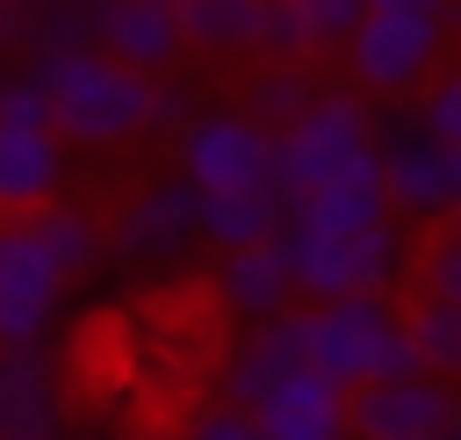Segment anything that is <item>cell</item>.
Returning a JSON list of instances; mask_svg holds the SVG:
<instances>
[{
    "mask_svg": "<svg viewBox=\"0 0 461 440\" xmlns=\"http://www.w3.org/2000/svg\"><path fill=\"white\" fill-rule=\"evenodd\" d=\"M43 101H50V137L65 151H122L151 123V79L122 72L108 50H50L29 58Z\"/></svg>",
    "mask_w": 461,
    "mask_h": 440,
    "instance_id": "cell-1",
    "label": "cell"
},
{
    "mask_svg": "<svg viewBox=\"0 0 461 440\" xmlns=\"http://www.w3.org/2000/svg\"><path fill=\"white\" fill-rule=\"evenodd\" d=\"M274 252L288 267V289L310 303H346V296H389L396 274L411 267V231L403 224H375V231H303L281 224Z\"/></svg>",
    "mask_w": 461,
    "mask_h": 440,
    "instance_id": "cell-2",
    "label": "cell"
},
{
    "mask_svg": "<svg viewBox=\"0 0 461 440\" xmlns=\"http://www.w3.org/2000/svg\"><path fill=\"white\" fill-rule=\"evenodd\" d=\"M367 108L353 87H317L281 130H274V159H267V188L281 195V209L310 202L317 188H331L339 173L367 166Z\"/></svg>",
    "mask_w": 461,
    "mask_h": 440,
    "instance_id": "cell-3",
    "label": "cell"
},
{
    "mask_svg": "<svg viewBox=\"0 0 461 440\" xmlns=\"http://www.w3.org/2000/svg\"><path fill=\"white\" fill-rule=\"evenodd\" d=\"M339 58L360 101H411L432 72H447V0L367 7L360 29L339 43Z\"/></svg>",
    "mask_w": 461,
    "mask_h": 440,
    "instance_id": "cell-4",
    "label": "cell"
},
{
    "mask_svg": "<svg viewBox=\"0 0 461 440\" xmlns=\"http://www.w3.org/2000/svg\"><path fill=\"white\" fill-rule=\"evenodd\" d=\"M367 151H375V180H382L389 216L432 231V224H447L461 209V144L425 137L411 101L367 108Z\"/></svg>",
    "mask_w": 461,
    "mask_h": 440,
    "instance_id": "cell-5",
    "label": "cell"
},
{
    "mask_svg": "<svg viewBox=\"0 0 461 440\" xmlns=\"http://www.w3.org/2000/svg\"><path fill=\"white\" fill-rule=\"evenodd\" d=\"M303 368L324 375L331 390H367V382H396L418 375L411 346L396 332V303L389 296H346V303H310V332H303Z\"/></svg>",
    "mask_w": 461,
    "mask_h": 440,
    "instance_id": "cell-6",
    "label": "cell"
},
{
    "mask_svg": "<svg viewBox=\"0 0 461 440\" xmlns=\"http://www.w3.org/2000/svg\"><path fill=\"white\" fill-rule=\"evenodd\" d=\"M180 144V180L194 195H230V188H267V159H274V130H259L238 108H194V123L173 137Z\"/></svg>",
    "mask_w": 461,
    "mask_h": 440,
    "instance_id": "cell-7",
    "label": "cell"
},
{
    "mask_svg": "<svg viewBox=\"0 0 461 440\" xmlns=\"http://www.w3.org/2000/svg\"><path fill=\"white\" fill-rule=\"evenodd\" d=\"M108 245H115V260H130V267H180V260L202 245V231H194V188H187L180 173L137 180V188L115 202V216H108Z\"/></svg>",
    "mask_w": 461,
    "mask_h": 440,
    "instance_id": "cell-8",
    "label": "cell"
},
{
    "mask_svg": "<svg viewBox=\"0 0 461 440\" xmlns=\"http://www.w3.org/2000/svg\"><path fill=\"white\" fill-rule=\"evenodd\" d=\"M65 303V274L36 252L29 224H0V346H43Z\"/></svg>",
    "mask_w": 461,
    "mask_h": 440,
    "instance_id": "cell-9",
    "label": "cell"
},
{
    "mask_svg": "<svg viewBox=\"0 0 461 440\" xmlns=\"http://www.w3.org/2000/svg\"><path fill=\"white\" fill-rule=\"evenodd\" d=\"M346 440H411V433H447L454 426V390L432 375H396L367 382L346 397Z\"/></svg>",
    "mask_w": 461,
    "mask_h": 440,
    "instance_id": "cell-10",
    "label": "cell"
},
{
    "mask_svg": "<svg viewBox=\"0 0 461 440\" xmlns=\"http://www.w3.org/2000/svg\"><path fill=\"white\" fill-rule=\"evenodd\" d=\"M303 332H310V310H281L267 325H252L245 339H230V361H223V382H216V404H238L252 411L274 382H288L303 368Z\"/></svg>",
    "mask_w": 461,
    "mask_h": 440,
    "instance_id": "cell-11",
    "label": "cell"
},
{
    "mask_svg": "<svg viewBox=\"0 0 461 440\" xmlns=\"http://www.w3.org/2000/svg\"><path fill=\"white\" fill-rule=\"evenodd\" d=\"M108 0H0V58L29 65L50 50H94Z\"/></svg>",
    "mask_w": 461,
    "mask_h": 440,
    "instance_id": "cell-12",
    "label": "cell"
},
{
    "mask_svg": "<svg viewBox=\"0 0 461 440\" xmlns=\"http://www.w3.org/2000/svg\"><path fill=\"white\" fill-rule=\"evenodd\" d=\"M72 180V151L50 130H7L0 123V224L36 216L43 202H58Z\"/></svg>",
    "mask_w": 461,
    "mask_h": 440,
    "instance_id": "cell-13",
    "label": "cell"
},
{
    "mask_svg": "<svg viewBox=\"0 0 461 440\" xmlns=\"http://www.w3.org/2000/svg\"><path fill=\"white\" fill-rule=\"evenodd\" d=\"M0 440H65V397L43 346H0Z\"/></svg>",
    "mask_w": 461,
    "mask_h": 440,
    "instance_id": "cell-14",
    "label": "cell"
},
{
    "mask_svg": "<svg viewBox=\"0 0 461 440\" xmlns=\"http://www.w3.org/2000/svg\"><path fill=\"white\" fill-rule=\"evenodd\" d=\"M94 50H108V58H115L122 72H137V79H166V72H180V58H187L173 7H151V0H108Z\"/></svg>",
    "mask_w": 461,
    "mask_h": 440,
    "instance_id": "cell-15",
    "label": "cell"
},
{
    "mask_svg": "<svg viewBox=\"0 0 461 440\" xmlns=\"http://www.w3.org/2000/svg\"><path fill=\"white\" fill-rule=\"evenodd\" d=\"M252 426H259V440H331V433H346V390L295 368L288 382H274L252 404Z\"/></svg>",
    "mask_w": 461,
    "mask_h": 440,
    "instance_id": "cell-16",
    "label": "cell"
},
{
    "mask_svg": "<svg viewBox=\"0 0 461 440\" xmlns=\"http://www.w3.org/2000/svg\"><path fill=\"white\" fill-rule=\"evenodd\" d=\"M209 281H216V303L230 317H245V325H267V317L295 310V289H288V267H281L274 238L267 245H245V252H223Z\"/></svg>",
    "mask_w": 461,
    "mask_h": 440,
    "instance_id": "cell-17",
    "label": "cell"
},
{
    "mask_svg": "<svg viewBox=\"0 0 461 440\" xmlns=\"http://www.w3.org/2000/svg\"><path fill=\"white\" fill-rule=\"evenodd\" d=\"M22 224H29L36 252H43L65 281H79L86 267H101V252H108V216H101L94 202L58 195V202H43V209H36V216H22Z\"/></svg>",
    "mask_w": 461,
    "mask_h": 440,
    "instance_id": "cell-18",
    "label": "cell"
},
{
    "mask_svg": "<svg viewBox=\"0 0 461 440\" xmlns=\"http://www.w3.org/2000/svg\"><path fill=\"white\" fill-rule=\"evenodd\" d=\"M281 224H288V209H281V195H274V188L194 195V231H202V245H216V252H245V245H267Z\"/></svg>",
    "mask_w": 461,
    "mask_h": 440,
    "instance_id": "cell-19",
    "label": "cell"
},
{
    "mask_svg": "<svg viewBox=\"0 0 461 440\" xmlns=\"http://www.w3.org/2000/svg\"><path fill=\"white\" fill-rule=\"evenodd\" d=\"M259 14H267V0H173L180 50H202L223 65L259 50Z\"/></svg>",
    "mask_w": 461,
    "mask_h": 440,
    "instance_id": "cell-20",
    "label": "cell"
},
{
    "mask_svg": "<svg viewBox=\"0 0 461 440\" xmlns=\"http://www.w3.org/2000/svg\"><path fill=\"white\" fill-rule=\"evenodd\" d=\"M288 224H303V231H375V224H396V216H389L382 180H375V159H367V166L339 173L331 188H317L310 202H295Z\"/></svg>",
    "mask_w": 461,
    "mask_h": 440,
    "instance_id": "cell-21",
    "label": "cell"
},
{
    "mask_svg": "<svg viewBox=\"0 0 461 440\" xmlns=\"http://www.w3.org/2000/svg\"><path fill=\"white\" fill-rule=\"evenodd\" d=\"M396 332H403V346H411V368H418V375L447 382V375L461 368V303L411 296V303L396 310Z\"/></svg>",
    "mask_w": 461,
    "mask_h": 440,
    "instance_id": "cell-22",
    "label": "cell"
},
{
    "mask_svg": "<svg viewBox=\"0 0 461 440\" xmlns=\"http://www.w3.org/2000/svg\"><path fill=\"white\" fill-rule=\"evenodd\" d=\"M310 94H317L310 65H252V72H245V87H238V115H252L259 130H281Z\"/></svg>",
    "mask_w": 461,
    "mask_h": 440,
    "instance_id": "cell-23",
    "label": "cell"
},
{
    "mask_svg": "<svg viewBox=\"0 0 461 440\" xmlns=\"http://www.w3.org/2000/svg\"><path fill=\"white\" fill-rule=\"evenodd\" d=\"M403 274L418 281V296L461 303V238H454V224H432L425 238H411V267Z\"/></svg>",
    "mask_w": 461,
    "mask_h": 440,
    "instance_id": "cell-24",
    "label": "cell"
},
{
    "mask_svg": "<svg viewBox=\"0 0 461 440\" xmlns=\"http://www.w3.org/2000/svg\"><path fill=\"white\" fill-rule=\"evenodd\" d=\"M411 115H418V130H425V137L461 144V79H454V72H432V79L411 94Z\"/></svg>",
    "mask_w": 461,
    "mask_h": 440,
    "instance_id": "cell-25",
    "label": "cell"
},
{
    "mask_svg": "<svg viewBox=\"0 0 461 440\" xmlns=\"http://www.w3.org/2000/svg\"><path fill=\"white\" fill-rule=\"evenodd\" d=\"M0 123L7 130H50V101H43L36 72L14 58H0Z\"/></svg>",
    "mask_w": 461,
    "mask_h": 440,
    "instance_id": "cell-26",
    "label": "cell"
},
{
    "mask_svg": "<svg viewBox=\"0 0 461 440\" xmlns=\"http://www.w3.org/2000/svg\"><path fill=\"white\" fill-rule=\"evenodd\" d=\"M194 108H202V87L194 79H180V72L151 79V123H144V137H180L194 123Z\"/></svg>",
    "mask_w": 461,
    "mask_h": 440,
    "instance_id": "cell-27",
    "label": "cell"
},
{
    "mask_svg": "<svg viewBox=\"0 0 461 440\" xmlns=\"http://www.w3.org/2000/svg\"><path fill=\"white\" fill-rule=\"evenodd\" d=\"M180 440H259V426H252V411H238V404H202V411L180 426Z\"/></svg>",
    "mask_w": 461,
    "mask_h": 440,
    "instance_id": "cell-28",
    "label": "cell"
},
{
    "mask_svg": "<svg viewBox=\"0 0 461 440\" xmlns=\"http://www.w3.org/2000/svg\"><path fill=\"white\" fill-rule=\"evenodd\" d=\"M411 440H461V433H454V426H447V433H411Z\"/></svg>",
    "mask_w": 461,
    "mask_h": 440,
    "instance_id": "cell-29",
    "label": "cell"
},
{
    "mask_svg": "<svg viewBox=\"0 0 461 440\" xmlns=\"http://www.w3.org/2000/svg\"><path fill=\"white\" fill-rule=\"evenodd\" d=\"M367 7H396V0H367Z\"/></svg>",
    "mask_w": 461,
    "mask_h": 440,
    "instance_id": "cell-30",
    "label": "cell"
},
{
    "mask_svg": "<svg viewBox=\"0 0 461 440\" xmlns=\"http://www.w3.org/2000/svg\"><path fill=\"white\" fill-rule=\"evenodd\" d=\"M151 7H173V0H151Z\"/></svg>",
    "mask_w": 461,
    "mask_h": 440,
    "instance_id": "cell-31",
    "label": "cell"
},
{
    "mask_svg": "<svg viewBox=\"0 0 461 440\" xmlns=\"http://www.w3.org/2000/svg\"><path fill=\"white\" fill-rule=\"evenodd\" d=\"M331 440H346V433H331Z\"/></svg>",
    "mask_w": 461,
    "mask_h": 440,
    "instance_id": "cell-32",
    "label": "cell"
}]
</instances>
